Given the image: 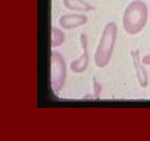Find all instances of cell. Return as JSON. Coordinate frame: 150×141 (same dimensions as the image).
I'll return each mask as SVG.
<instances>
[{
  "mask_svg": "<svg viewBox=\"0 0 150 141\" xmlns=\"http://www.w3.org/2000/svg\"><path fill=\"white\" fill-rule=\"evenodd\" d=\"M147 8L142 1L136 0L130 3L125 11L123 24L126 32L135 35L140 32L147 21Z\"/></svg>",
  "mask_w": 150,
  "mask_h": 141,
  "instance_id": "6da1fadb",
  "label": "cell"
},
{
  "mask_svg": "<svg viewBox=\"0 0 150 141\" xmlns=\"http://www.w3.org/2000/svg\"><path fill=\"white\" fill-rule=\"evenodd\" d=\"M117 25L114 22L108 24L104 29L95 54V63L98 67L103 68L109 63L117 38Z\"/></svg>",
  "mask_w": 150,
  "mask_h": 141,
  "instance_id": "7a4b0ae2",
  "label": "cell"
},
{
  "mask_svg": "<svg viewBox=\"0 0 150 141\" xmlns=\"http://www.w3.org/2000/svg\"><path fill=\"white\" fill-rule=\"evenodd\" d=\"M66 78V66L62 56L57 51L51 53V85L55 91L62 88Z\"/></svg>",
  "mask_w": 150,
  "mask_h": 141,
  "instance_id": "3957f363",
  "label": "cell"
},
{
  "mask_svg": "<svg viewBox=\"0 0 150 141\" xmlns=\"http://www.w3.org/2000/svg\"><path fill=\"white\" fill-rule=\"evenodd\" d=\"M81 43L83 49V54L77 60H75L71 63V70L76 73H81L86 70L89 63V57L87 51V38L84 34L81 35Z\"/></svg>",
  "mask_w": 150,
  "mask_h": 141,
  "instance_id": "277c9868",
  "label": "cell"
},
{
  "mask_svg": "<svg viewBox=\"0 0 150 141\" xmlns=\"http://www.w3.org/2000/svg\"><path fill=\"white\" fill-rule=\"evenodd\" d=\"M87 21L86 16L80 14H69L62 16L59 24L65 29H73L83 25Z\"/></svg>",
  "mask_w": 150,
  "mask_h": 141,
  "instance_id": "5b68a950",
  "label": "cell"
},
{
  "mask_svg": "<svg viewBox=\"0 0 150 141\" xmlns=\"http://www.w3.org/2000/svg\"><path fill=\"white\" fill-rule=\"evenodd\" d=\"M132 57H133V64L136 70V74H137L138 79H139V83L142 87H146L148 83L147 75L144 68L141 65L139 61V51H132Z\"/></svg>",
  "mask_w": 150,
  "mask_h": 141,
  "instance_id": "8992f818",
  "label": "cell"
},
{
  "mask_svg": "<svg viewBox=\"0 0 150 141\" xmlns=\"http://www.w3.org/2000/svg\"><path fill=\"white\" fill-rule=\"evenodd\" d=\"M64 4L67 8L72 10L87 12L95 10L94 7L83 0H64Z\"/></svg>",
  "mask_w": 150,
  "mask_h": 141,
  "instance_id": "52a82bcc",
  "label": "cell"
},
{
  "mask_svg": "<svg viewBox=\"0 0 150 141\" xmlns=\"http://www.w3.org/2000/svg\"><path fill=\"white\" fill-rule=\"evenodd\" d=\"M64 40V35L60 29L52 28V38H51V46L52 47L58 46L61 45Z\"/></svg>",
  "mask_w": 150,
  "mask_h": 141,
  "instance_id": "ba28073f",
  "label": "cell"
},
{
  "mask_svg": "<svg viewBox=\"0 0 150 141\" xmlns=\"http://www.w3.org/2000/svg\"><path fill=\"white\" fill-rule=\"evenodd\" d=\"M142 61H143V63H144V64L150 65V54L144 57Z\"/></svg>",
  "mask_w": 150,
  "mask_h": 141,
  "instance_id": "9c48e42d",
  "label": "cell"
}]
</instances>
